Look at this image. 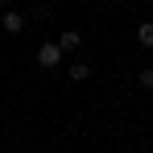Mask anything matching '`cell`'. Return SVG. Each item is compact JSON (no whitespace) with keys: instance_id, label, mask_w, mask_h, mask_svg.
Returning <instances> with one entry per match:
<instances>
[{"instance_id":"5b68a950","label":"cell","mask_w":153,"mask_h":153,"mask_svg":"<svg viewBox=\"0 0 153 153\" xmlns=\"http://www.w3.org/2000/svg\"><path fill=\"white\" fill-rule=\"evenodd\" d=\"M66 75L75 79V83H83V79H91V66H87V62H71V66H66Z\"/></svg>"},{"instance_id":"7a4b0ae2","label":"cell","mask_w":153,"mask_h":153,"mask_svg":"<svg viewBox=\"0 0 153 153\" xmlns=\"http://www.w3.org/2000/svg\"><path fill=\"white\" fill-rule=\"evenodd\" d=\"M0 25H4V33H21V29H25V17H21L17 8H4V13H0Z\"/></svg>"},{"instance_id":"277c9868","label":"cell","mask_w":153,"mask_h":153,"mask_svg":"<svg viewBox=\"0 0 153 153\" xmlns=\"http://www.w3.org/2000/svg\"><path fill=\"white\" fill-rule=\"evenodd\" d=\"M58 46H62L66 54H71V50H79V46H83V33H75V29H71V33H62V37H58Z\"/></svg>"},{"instance_id":"8992f818","label":"cell","mask_w":153,"mask_h":153,"mask_svg":"<svg viewBox=\"0 0 153 153\" xmlns=\"http://www.w3.org/2000/svg\"><path fill=\"white\" fill-rule=\"evenodd\" d=\"M137 83H141L145 91H153V66H141V75H137Z\"/></svg>"},{"instance_id":"6da1fadb","label":"cell","mask_w":153,"mask_h":153,"mask_svg":"<svg viewBox=\"0 0 153 153\" xmlns=\"http://www.w3.org/2000/svg\"><path fill=\"white\" fill-rule=\"evenodd\" d=\"M62 46H58V42H42V46H37V66H46V71H54V66H58V62H62Z\"/></svg>"},{"instance_id":"3957f363","label":"cell","mask_w":153,"mask_h":153,"mask_svg":"<svg viewBox=\"0 0 153 153\" xmlns=\"http://www.w3.org/2000/svg\"><path fill=\"white\" fill-rule=\"evenodd\" d=\"M137 42H141L145 50H153V21H141V25H137Z\"/></svg>"}]
</instances>
